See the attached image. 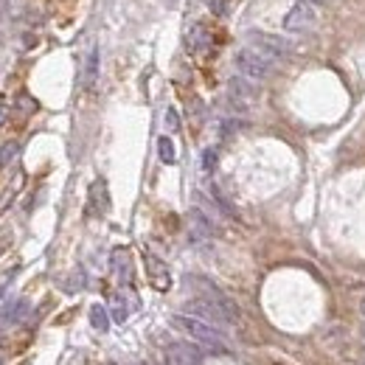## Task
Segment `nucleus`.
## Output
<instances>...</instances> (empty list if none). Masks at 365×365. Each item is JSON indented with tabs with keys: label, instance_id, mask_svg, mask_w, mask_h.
<instances>
[{
	"label": "nucleus",
	"instance_id": "6",
	"mask_svg": "<svg viewBox=\"0 0 365 365\" xmlns=\"http://www.w3.org/2000/svg\"><path fill=\"white\" fill-rule=\"evenodd\" d=\"M188 225H191V239H194V242H208V239H213V234H216L213 219H211L202 208H191V211H188Z\"/></svg>",
	"mask_w": 365,
	"mask_h": 365
},
{
	"label": "nucleus",
	"instance_id": "12",
	"mask_svg": "<svg viewBox=\"0 0 365 365\" xmlns=\"http://www.w3.org/2000/svg\"><path fill=\"white\" fill-rule=\"evenodd\" d=\"M158 155H161V161H163V163H175V161H177L175 143H172V138H169V135H163V138L158 140Z\"/></svg>",
	"mask_w": 365,
	"mask_h": 365
},
{
	"label": "nucleus",
	"instance_id": "10",
	"mask_svg": "<svg viewBox=\"0 0 365 365\" xmlns=\"http://www.w3.org/2000/svg\"><path fill=\"white\" fill-rule=\"evenodd\" d=\"M99 79V48H90L88 59H85V73H82V85L90 90Z\"/></svg>",
	"mask_w": 365,
	"mask_h": 365
},
{
	"label": "nucleus",
	"instance_id": "16",
	"mask_svg": "<svg viewBox=\"0 0 365 365\" xmlns=\"http://www.w3.org/2000/svg\"><path fill=\"white\" fill-rule=\"evenodd\" d=\"M213 163H216V152H213V149H205V155H202V169H205V172H211V169H213Z\"/></svg>",
	"mask_w": 365,
	"mask_h": 365
},
{
	"label": "nucleus",
	"instance_id": "14",
	"mask_svg": "<svg viewBox=\"0 0 365 365\" xmlns=\"http://www.w3.org/2000/svg\"><path fill=\"white\" fill-rule=\"evenodd\" d=\"M17 158V143L12 140V143H6L3 149H0V166H6V163H12Z\"/></svg>",
	"mask_w": 365,
	"mask_h": 365
},
{
	"label": "nucleus",
	"instance_id": "3",
	"mask_svg": "<svg viewBox=\"0 0 365 365\" xmlns=\"http://www.w3.org/2000/svg\"><path fill=\"white\" fill-rule=\"evenodd\" d=\"M248 48L259 51L261 56H267V59H273V62L289 56V51H292V45H289L284 37L267 34V31H250V34H248Z\"/></svg>",
	"mask_w": 365,
	"mask_h": 365
},
{
	"label": "nucleus",
	"instance_id": "15",
	"mask_svg": "<svg viewBox=\"0 0 365 365\" xmlns=\"http://www.w3.org/2000/svg\"><path fill=\"white\" fill-rule=\"evenodd\" d=\"M166 127H169L172 132H177V129H180V118H177V110H175V107H169V110H166Z\"/></svg>",
	"mask_w": 365,
	"mask_h": 365
},
{
	"label": "nucleus",
	"instance_id": "13",
	"mask_svg": "<svg viewBox=\"0 0 365 365\" xmlns=\"http://www.w3.org/2000/svg\"><path fill=\"white\" fill-rule=\"evenodd\" d=\"M113 264H115V273H118L121 278H129V253H127L124 248H118V250L113 253Z\"/></svg>",
	"mask_w": 365,
	"mask_h": 365
},
{
	"label": "nucleus",
	"instance_id": "1",
	"mask_svg": "<svg viewBox=\"0 0 365 365\" xmlns=\"http://www.w3.org/2000/svg\"><path fill=\"white\" fill-rule=\"evenodd\" d=\"M172 323H175L177 329H183L197 346H202V348H208V351H216V354H228V343H225L222 332H216L213 323L200 321V318H194V315H175Z\"/></svg>",
	"mask_w": 365,
	"mask_h": 365
},
{
	"label": "nucleus",
	"instance_id": "18",
	"mask_svg": "<svg viewBox=\"0 0 365 365\" xmlns=\"http://www.w3.org/2000/svg\"><path fill=\"white\" fill-rule=\"evenodd\" d=\"M359 315L365 318V295H362V301H359Z\"/></svg>",
	"mask_w": 365,
	"mask_h": 365
},
{
	"label": "nucleus",
	"instance_id": "21",
	"mask_svg": "<svg viewBox=\"0 0 365 365\" xmlns=\"http://www.w3.org/2000/svg\"><path fill=\"white\" fill-rule=\"evenodd\" d=\"M359 334H362V340H365V323H362V329H359Z\"/></svg>",
	"mask_w": 365,
	"mask_h": 365
},
{
	"label": "nucleus",
	"instance_id": "20",
	"mask_svg": "<svg viewBox=\"0 0 365 365\" xmlns=\"http://www.w3.org/2000/svg\"><path fill=\"white\" fill-rule=\"evenodd\" d=\"M359 359H362V362H365V346H362V351H359Z\"/></svg>",
	"mask_w": 365,
	"mask_h": 365
},
{
	"label": "nucleus",
	"instance_id": "7",
	"mask_svg": "<svg viewBox=\"0 0 365 365\" xmlns=\"http://www.w3.org/2000/svg\"><path fill=\"white\" fill-rule=\"evenodd\" d=\"M200 348L197 346H188V343H175L169 346L166 357H163V365H197L200 362Z\"/></svg>",
	"mask_w": 365,
	"mask_h": 365
},
{
	"label": "nucleus",
	"instance_id": "9",
	"mask_svg": "<svg viewBox=\"0 0 365 365\" xmlns=\"http://www.w3.org/2000/svg\"><path fill=\"white\" fill-rule=\"evenodd\" d=\"M143 259H146V273H149L155 289H169V270H166V264L158 256H152V253H146Z\"/></svg>",
	"mask_w": 365,
	"mask_h": 365
},
{
	"label": "nucleus",
	"instance_id": "17",
	"mask_svg": "<svg viewBox=\"0 0 365 365\" xmlns=\"http://www.w3.org/2000/svg\"><path fill=\"white\" fill-rule=\"evenodd\" d=\"M9 9H12V6H9V0H0V20H3V17L9 15Z\"/></svg>",
	"mask_w": 365,
	"mask_h": 365
},
{
	"label": "nucleus",
	"instance_id": "2",
	"mask_svg": "<svg viewBox=\"0 0 365 365\" xmlns=\"http://www.w3.org/2000/svg\"><path fill=\"white\" fill-rule=\"evenodd\" d=\"M236 70H239V76L250 79V82H264L273 76V70H275V62L261 56L259 51L253 48H242L236 54Z\"/></svg>",
	"mask_w": 365,
	"mask_h": 365
},
{
	"label": "nucleus",
	"instance_id": "11",
	"mask_svg": "<svg viewBox=\"0 0 365 365\" xmlns=\"http://www.w3.org/2000/svg\"><path fill=\"white\" fill-rule=\"evenodd\" d=\"M90 323H93L96 332H107L110 329V315H107V309L102 304L90 307Z\"/></svg>",
	"mask_w": 365,
	"mask_h": 365
},
{
	"label": "nucleus",
	"instance_id": "8",
	"mask_svg": "<svg viewBox=\"0 0 365 365\" xmlns=\"http://www.w3.org/2000/svg\"><path fill=\"white\" fill-rule=\"evenodd\" d=\"M186 309H188V315H194V318H200V321H208V323H222V326L228 323L222 312H219L211 301L200 298V295H197L194 301H188V307H186Z\"/></svg>",
	"mask_w": 365,
	"mask_h": 365
},
{
	"label": "nucleus",
	"instance_id": "4",
	"mask_svg": "<svg viewBox=\"0 0 365 365\" xmlns=\"http://www.w3.org/2000/svg\"><path fill=\"white\" fill-rule=\"evenodd\" d=\"M197 284H200V298L211 301L219 312L225 315V321H228V323H239V321H242V312H239V307H236V301H234V298H228L225 292L219 289V286H213L211 281L197 278Z\"/></svg>",
	"mask_w": 365,
	"mask_h": 365
},
{
	"label": "nucleus",
	"instance_id": "5",
	"mask_svg": "<svg viewBox=\"0 0 365 365\" xmlns=\"http://www.w3.org/2000/svg\"><path fill=\"white\" fill-rule=\"evenodd\" d=\"M284 31L289 34H301V31H309L315 23H318V15H315V6L307 3V0H298L286 15H284Z\"/></svg>",
	"mask_w": 365,
	"mask_h": 365
},
{
	"label": "nucleus",
	"instance_id": "19",
	"mask_svg": "<svg viewBox=\"0 0 365 365\" xmlns=\"http://www.w3.org/2000/svg\"><path fill=\"white\" fill-rule=\"evenodd\" d=\"M307 3H312V6H315V3H326V0H307Z\"/></svg>",
	"mask_w": 365,
	"mask_h": 365
}]
</instances>
